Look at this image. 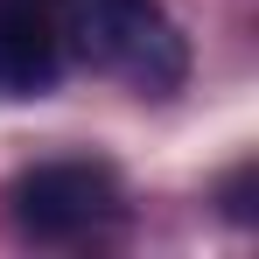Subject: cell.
<instances>
[{
	"label": "cell",
	"mask_w": 259,
	"mask_h": 259,
	"mask_svg": "<svg viewBox=\"0 0 259 259\" xmlns=\"http://www.w3.org/2000/svg\"><path fill=\"white\" fill-rule=\"evenodd\" d=\"M63 49H77L91 70L161 98L189 77V42L161 0H56Z\"/></svg>",
	"instance_id": "1"
},
{
	"label": "cell",
	"mask_w": 259,
	"mask_h": 259,
	"mask_svg": "<svg viewBox=\"0 0 259 259\" xmlns=\"http://www.w3.org/2000/svg\"><path fill=\"white\" fill-rule=\"evenodd\" d=\"M245 196H252V161L224 182V217H231V224H252V203H245Z\"/></svg>",
	"instance_id": "4"
},
{
	"label": "cell",
	"mask_w": 259,
	"mask_h": 259,
	"mask_svg": "<svg viewBox=\"0 0 259 259\" xmlns=\"http://www.w3.org/2000/svg\"><path fill=\"white\" fill-rule=\"evenodd\" d=\"M63 77L56 0H0V98H42Z\"/></svg>",
	"instance_id": "3"
},
{
	"label": "cell",
	"mask_w": 259,
	"mask_h": 259,
	"mask_svg": "<svg viewBox=\"0 0 259 259\" xmlns=\"http://www.w3.org/2000/svg\"><path fill=\"white\" fill-rule=\"evenodd\" d=\"M7 217L35 245H70V238L119 217V175L105 161H35V168L14 175Z\"/></svg>",
	"instance_id": "2"
}]
</instances>
